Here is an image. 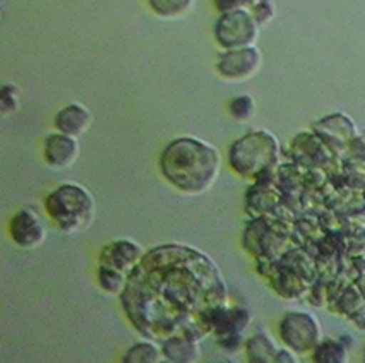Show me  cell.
Segmentation results:
<instances>
[{"label":"cell","instance_id":"1","mask_svg":"<svg viewBox=\"0 0 365 363\" xmlns=\"http://www.w3.org/2000/svg\"><path fill=\"white\" fill-rule=\"evenodd\" d=\"M225 297L222 276L206 256L165 246L144 254L127 278L120 300L130 324L143 336L163 343L173 336L196 340L190 329L194 319L210 331Z\"/></svg>","mask_w":365,"mask_h":363},{"label":"cell","instance_id":"2","mask_svg":"<svg viewBox=\"0 0 365 363\" xmlns=\"http://www.w3.org/2000/svg\"><path fill=\"white\" fill-rule=\"evenodd\" d=\"M222 159L213 146L194 137L172 141L160 156V170L177 191L197 196L218 179Z\"/></svg>","mask_w":365,"mask_h":363},{"label":"cell","instance_id":"3","mask_svg":"<svg viewBox=\"0 0 365 363\" xmlns=\"http://www.w3.org/2000/svg\"><path fill=\"white\" fill-rule=\"evenodd\" d=\"M45 211L63 233H79L95 221L96 202L79 184H62L46 196Z\"/></svg>","mask_w":365,"mask_h":363},{"label":"cell","instance_id":"4","mask_svg":"<svg viewBox=\"0 0 365 363\" xmlns=\"http://www.w3.org/2000/svg\"><path fill=\"white\" fill-rule=\"evenodd\" d=\"M279 146L274 136L266 130L245 134L230 147V167L245 179L267 175L278 163Z\"/></svg>","mask_w":365,"mask_h":363},{"label":"cell","instance_id":"5","mask_svg":"<svg viewBox=\"0 0 365 363\" xmlns=\"http://www.w3.org/2000/svg\"><path fill=\"white\" fill-rule=\"evenodd\" d=\"M259 23L249 11L222 12L215 24V38L225 50L254 45L259 35Z\"/></svg>","mask_w":365,"mask_h":363},{"label":"cell","instance_id":"6","mask_svg":"<svg viewBox=\"0 0 365 363\" xmlns=\"http://www.w3.org/2000/svg\"><path fill=\"white\" fill-rule=\"evenodd\" d=\"M279 335L288 348L297 353L311 352L321 343V329L317 320L302 312H290L282 319Z\"/></svg>","mask_w":365,"mask_h":363},{"label":"cell","instance_id":"7","mask_svg":"<svg viewBox=\"0 0 365 363\" xmlns=\"http://www.w3.org/2000/svg\"><path fill=\"white\" fill-rule=\"evenodd\" d=\"M259 65H261V52L250 45L220 53L216 70L228 81H245L257 73Z\"/></svg>","mask_w":365,"mask_h":363},{"label":"cell","instance_id":"8","mask_svg":"<svg viewBox=\"0 0 365 363\" xmlns=\"http://www.w3.org/2000/svg\"><path fill=\"white\" fill-rule=\"evenodd\" d=\"M9 231L12 240L23 248H36L45 242L46 226L36 211L21 209L11 219Z\"/></svg>","mask_w":365,"mask_h":363},{"label":"cell","instance_id":"9","mask_svg":"<svg viewBox=\"0 0 365 363\" xmlns=\"http://www.w3.org/2000/svg\"><path fill=\"white\" fill-rule=\"evenodd\" d=\"M143 257L144 252L138 243L133 242V240L122 238L110 242L108 246L101 248L100 265H107V268H112L129 276L135 269V265L141 263Z\"/></svg>","mask_w":365,"mask_h":363},{"label":"cell","instance_id":"10","mask_svg":"<svg viewBox=\"0 0 365 363\" xmlns=\"http://www.w3.org/2000/svg\"><path fill=\"white\" fill-rule=\"evenodd\" d=\"M43 158L48 167L63 170L69 168L79 158V142L78 137L67 136V134H50L45 139Z\"/></svg>","mask_w":365,"mask_h":363},{"label":"cell","instance_id":"11","mask_svg":"<svg viewBox=\"0 0 365 363\" xmlns=\"http://www.w3.org/2000/svg\"><path fill=\"white\" fill-rule=\"evenodd\" d=\"M91 112L79 103L67 105L55 115V127H57L58 132L72 137L83 136L91 127Z\"/></svg>","mask_w":365,"mask_h":363},{"label":"cell","instance_id":"12","mask_svg":"<svg viewBox=\"0 0 365 363\" xmlns=\"http://www.w3.org/2000/svg\"><path fill=\"white\" fill-rule=\"evenodd\" d=\"M163 349L165 360L178 362V363H187L196 362L199 358V344L197 340L189 336H173L168 337L161 344Z\"/></svg>","mask_w":365,"mask_h":363},{"label":"cell","instance_id":"13","mask_svg":"<svg viewBox=\"0 0 365 363\" xmlns=\"http://www.w3.org/2000/svg\"><path fill=\"white\" fill-rule=\"evenodd\" d=\"M161 360H165L163 349L153 341L135 343L124 354L125 363H158Z\"/></svg>","mask_w":365,"mask_h":363},{"label":"cell","instance_id":"14","mask_svg":"<svg viewBox=\"0 0 365 363\" xmlns=\"http://www.w3.org/2000/svg\"><path fill=\"white\" fill-rule=\"evenodd\" d=\"M247 354L250 362L257 363H269L277 362V348L271 343L269 337L264 335H256L249 340L247 343Z\"/></svg>","mask_w":365,"mask_h":363},{"label":"cell","instance_id":"15","mask_svg":"<svg viewBox=\"0 0 365 363\" xmlns=\"http://www.w3.org/2000/svg\"><path fill=\"white\" fill-rule=\"evenodd\" d=\"M148 2L161 18H178L190 11L194 0H148Z\"/></svg>","mask_w":365,"mask_h":363},{"label":"cell","instance_id":"16","mask_svg":"<svg viewBox=\"0 0 365 363\" xmlns=\"http://www.w3.org/2000/svg\"><path fill=\"white\" fill-rule=\"evenodd\" d=\"M127 278L129 276L115 271V269L107 268V265H98V283L101 288L110 295H122Z\"/></svg>","mask_w":365,"mask_h":363},{"label":"cell","instance_id":"17","mask_svg":"<svg viewBox=\"0 0 365 363\" xmlns=\"http://www.w3.org/2000/svg\"><path fill=\"white\" fill-rule=\"evenodd\" d=\"M345 348L341 343L336 341H322L316 346V353H314V360L321 363H336V362H345Z\"/></svg>","mask_w":365,"mask_h":363},{"label":"cell","instance_id":"18","mask_svg":"<svg viewBox=\"0 0 365 363\" xmlns=\"http://www.w3.org/2000/svg\"><path fill=\"white\" fill-rule=\"evenodd\" d=\"M254 112H256V103H254L252 96L242 95L230 101V113L235 120H249L254 115Z\"/></svg>","mask_w":365,"mask_h":363},{"label":"cell","instance_id":"19","mask_svg":"<svg viewBox=\"0 0 365 363\" xmlns=\"http://www.w3.org/2000/svg\"><path fill=\"white\" fill-rule=\"evenodd\" d=\"M18 107V96H16V90L12 86L0 88V112L7 113L16 110Z\"/></svg>","mask_w":365,"mask_h":363},{"label":"cell","instance_id":"20","mask_svg":"<svg viewBox=\"0 0 365 363\" xmlns=\"http://www.w3.org/2000/svg\"><path fill=\"white\" fill-rule=\"evenodd\" d=\"M256 0H216V9L220 12H230V11H252V6Z\"/></svg>","mask_w":365,"mask_h":363},{"label":"cell","instance_id":"21","mask_svg":"<svg viewBox=\"0 0 365 363\" xmlns=\"http://www.w3.org/2000/svg\"><path fill=\"white\" fill-rule=\"evenodd\" d=\"M354 320H355L356 326H359L360 329H365V307L359 312V314L354 315Z\"/></svg>","mask_w":365,"mask_h":363}]
</instances>
